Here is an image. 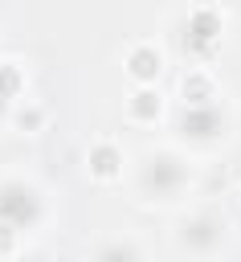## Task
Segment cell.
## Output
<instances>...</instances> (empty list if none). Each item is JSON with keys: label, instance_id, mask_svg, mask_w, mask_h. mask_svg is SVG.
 <instances>
[{"label": "cell", "instance_id": "8fae6325", "mask_svg": "<svg viewBox=\"0 0 241 262\" xmlns=\"http://www.w3.org/2000/svg\"><path fill=\"white\" fill-rule=\"evenodd\" d=\"M16 86H20V74H16L12 66H0V94H4V98H12V94H16Z\"/></svg>", "mask_w": 241, "mask_h": 262}, {"label": "cell", "instance_id": "4fadbf2b", "mask_svg": "<svg viewBox=\"0 0 241 262\" xmlns=\"http://www.w3.org/2000/svg\"><path fill=\"white\" fill-rule=\"evenodd\" d=\"M4 102H8V98H4V94H0V111H4Z\"/></svg>", "mask_w": 241, "mask_h": 262}, {"label": "cell", "instance_id": "30bf717a", "mask_svg": "<svg viewBox=\"0 0 241 262\" xmlns=\"http://www.w3.org/2000/svg\"><path fill=\"white\" fill-rule=\"evenodd\" d=\"M131 111H135L139 119H151V115L159 111V94H155V90H139L135 102H131Z\"/></svg>", "mask_w": 241, "mask_h": 262}, {"label": "cell", "instance_id": "7c38bea8", "mask_svg": "<svg viewBox=\"0 0 241 262\" xmlns=\"http://www.w3.org/2000/svg\"><path fill=\"white\" fill-rule=\"evenodd\" d=\"M4 250H12V229H8V225H0V254H4Z\"/></svg>", "mask_w": 241, "mask_h": 262}, {"label": "cell", "instance_id": "3957f363", "mask_svg": "<svg viewBox=\"0 0 241 262\" xmlns=\"http://www.w3.org/2000/svg\"><path fill=\"white\" fill-rule=\"evenodd\" d=\"M221 106H188L184 115H180V131L188 135V139H208V135H216L221 131Z\"/></svg>", "mask_w": 241, "mask_h": 262}, {"label": "cell", "instance_id": "52a82bcc", "mask_svg": "<svg viewBox=\"0 0 241 262\" xmlns=\"http://www.w3.org/2000/svg\"><path fill=\"white\" fill-rule=\"evenodd\" d=\"M90 172H94V176H114V172H118V151H114L110 143H98V147L90 151Z\"/></svg>", "mask_w": 241, "mask_h": 262}, {"label": "cell", "instance_id": "8992f818", "mask_svg": "<svg viewBox=\"0 0 241 262\" xmlns=\"http://www.w3.org/2000/svg\"><path fill=\"white\" fill-rule=\"evenodd\" d=\"M127 70H131L135 78H151V74L159 70V57H155V49H147V45L131 49V57H127Z\"/></svg>", "mask_w": 241, "mask_h": 262}, {"label": "cell", "instance_id": "7a4b0ae2", "mask_svg": "<svg viewBox=\"0 0 241 262\" xmlns=\"http://www.w3.org/2000/svg\"><path fill=\"white\" fill-rule=\"evenodd\" d=\"M184 184V168L172 160V156H151L147 160V168H143V188L147 192H176Z\"/></svg>", "mask_w": 241, "mask_h": 262}, {"label": "cell", "instance_id": "6da1fadb", "mask_svg": "<svg viewBox=\"0 0 241 262\" xmlns=\"http://www.w3.org/2000/svg\"><path fill=\"white\" fill-rule=\"evenodd\" d=\"M37 217H41V196L29 184H20V180L0 184V225H8L16 233V229H29Z\"/></svg>", "mask_w": 241, "mask_h": 262}, {"label": "cell", "instance_id": "9c48e42d", "mask_svg": "<svg viewBox=\"0 0 241 262\" xmlns=\"http://www.w3.org/2000/svg\"><path fill=\"white\" fill-rule=\"evenodd\" d=\"M98 262H139V254H135V246L114 242V246H102L98 250Z\"/></svg>", "mask_w": 241, "mask_h": 262}, {"label": "cell", "instance_id": "5b68a950", "mask_svg": "<svg viewBox=\"0 0 241 262\" xmlns=\"http://www.w3.org/2000/svg\"><path fill=\"white\" fill-rule=\"evenodd\" d=\"M184 242H188L192 250H208V246L216 242V221H212V217H192V221L184 225Z\"/></svg>", "mask_w": 241, "mask_h": 262}, {"label": "cell", "instance_id": "ba28073f", "mask_svg": "<svg viewBox=\"0 0 241 262\" xmlns=\"http://www.w3.org/2000/svg\"><path fill=\"white\" fill-rule=\"evenodd\" d=\"M184 94H188V106H208L212 86H208V78H204V74H192V78H188V86H184Z\"/></svg>", "mask_w": 241, "mask_h": 262}, {"label": "cell", "instance_id": "277c9868", "mask_svg": "<svg viewBox=\"0 0 241 262\" xmlns=\"http://www.w3.org/2000/svg\"><path fill=\"white\" fill-rule=\"evenodd\" d=\"M216 29H221V16L212 8H196L192 20H188V45L192 49H208L212 37H216Z\"/></svg>", "mask_w": 241, "mask_h": 262}]
</instances>
